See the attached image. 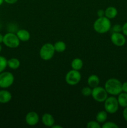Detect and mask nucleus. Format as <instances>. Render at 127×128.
Listing matches in <instances>:
<instances>
[{
  "mask_svg": "<svg viewBox=\"0 0 127 128\" xmlns=\"http://www.w3.org/2000/svg\"><path fill=\"white\" fill-rule=\"evenodd\" d=\"M122 92L127 93V81L124 82L122 84Z\"/></svg>",
  "mask_w": 127,
  "mask_h": 128,
  "instance_id": "27",
  "label": "nucleus"
},
{
  "mask_svg": "<svg viewBox=\"0 0 127 128\" xmlns=\"http://www.w3.org/2000/svg\"><path fill=\"white\" fill-rule=\"evenodd\" d=\"M108 118V113L106 111H101L98 112L96 115V121L100 124L104 123L106 122Z\"/></svg>",
  "mask_w": 127,
  "mask_h": 128,
  "instance_id": "20",
  "label": "nucleus"
},
{
  "mask_svg": "<svg viewBox=\"0 0 127 128\" xmlns=\"http://www.w3.org/2000/svg\"><path fill=\"white\" fill-rule=\"evenodd\" d=\"M52 128H62V126H59V125H54V124L53 126H52Z\"/></svg>",
  "mask_w": 127,
  "mask_h": 128,
  "instance_id": "32",
  "label": "nucleus"
},
{
  "mask_svg": "<svg viewBox=\"0 0 127 128\" xmlns=\"http://www.w3.org/2000/svg\"><path fill=\"white\" fill-rule=\"evenodd\" d=\"M105 111L108 114H113L118 111L119 104H118L117 98L113 96L108 97L104 101Z\"/></svg>",
  "mask_w": 127,
  "mask_h": 128,
  "instance_id": "5",
  "label": "nucleus"
},
{
  "mask_svg": "<svg viewBox=\"0 0 127 128\" xmlns=\"http://www.w3.org/2000/svg\"><path fill=\"white\" fill-rule=\"evenodd\" d=\"M3 38H4V36H2L1 34H0V44L3 42Z\"/></svg>",
  "mask_w": 127,
  "mask_h": 128,
  "instance_id": "31",
  "label": "nucleus"
},
{
  "mask_svg": "<svg viewBox=\"0 0 127 128\" xmlns=\"http://www.w3.org/2000/svg\"><path fill=\"white\" fill-rule=\"evenodd\" d=\"M122 83L116 78H110L105 83V89L111 96H118L122 92Z\"/></svg>",
  "mask_w": 127,
  "mask_h": 128,
  "instance_id": "2",
  "label": "nucleus"
},
{
  "mask_svg": "<svg viewBox=\"0 0 127 128\" xmlns=\"http://www.w3.org/2000/svg\"><path fill=\"white\" fill-rule=\"evenodd\" d=\"M122 32L125 36H127V22L124 23V24L122 26Z\"/></svg>",
  "mask_w": 127,
  "mask_h": 128,
  "instance_id": "26",
  "label": "nucleus"
},
{
  "mask_svg": "<svg viewBox=\"0 0 127 128\" xmlns=\"http://www.w3.org/2000/svg\"><path fill=\"white\" fill-rule=\"evenodd\" d=\"M87 84H88V86L91 88H94L99 85L100 78L97 75H91L87 79Z\"/></svg>",
  "mask_w": 127,
  "mask_h": 128,
  "instance_id": "15",
  "label": "nucleus"
},
{
  "mask_svg": "<svg viewBox=\"0 0 127 128\" xmlns=\"http://www.w3.org/2000/svg\"><path fill=\"white\" fill-rule=\"evenodd\" d=\"M54 47L55 51L59 52V53L64 52L67 48L66 44L62 41H57L56 42H55V44H54Z\"/></svg>",
  "mask_w": 127,
  "mask_h": 128,
  "instance_id": "19",
  "label": "nucleus"
},
{
  "mask_svg": "<svg viewBox=\"0 0 127 128\" xmlns=\"http://www.w3.org/2000/svg\"><path fill=\"white\" fill-rule=\"evenodd\" d=\"M125 35L121 32H112L110 36L111 42L113 45L118 47H122L126 43V38Z\"/></svg>",
  "mask_w": 127,
  "mask_h": 128,
  "instance_id": "9",
  "label": "nucleus"
},
{
  "mask_svg": "<svg viewBox=\"0 0 127 128\" xmlns=\"http://www.w3.org/2000/svg\"><path fill=\"white\" fill-rule=\"evenodd\" d=\"M42 124L46 127L52 128L55 124V120L52 114L49 113H45L41 118Z\"/></svg>",
  "mask_w": 127,
  "mask_h": 128,
  "instance_id": "11",
  "label": "nucleus"
},
{
  "mask_svg": "<svg viewBox=\"0 0 127 128\" xmlns=\"http://www.w3.org/2000/svg\"><path fill=\"white\" fill-rule=\"evenodd\" d=\"M16 35L20 41H22V42H27L31 38L30 32L26 30H18L16 32Z\"/></svg>",
  "mask_w": 127,
  "mask_h": 128,
  "instance_id": "13",
  "label": "nucleus"
},
{
  "mask_svg": "<svg viewBox=\"0 0 127 128\" xmlns=\"http://www.w3.org/2000/svg\"><path fill=\"white\" fill-rule=\"evenodd\" d=\"M55 52L56 51L54 44L51 43H46L40 49V58L44 61H49L54 57Z\"/></svg>",
  "mask_w": 127,
  "mask_h": 128,
  "instance_id": "3",
  "label": "nucleus"
},
{
  "mask_svg": "<svg viewBox=\"0 0 127 128\" xmlns=\"http://www.w3.org/2000/svg\"><path fill=\"white\" fill-rule=\"evenodd\" d=\"M7 66V60L5 57L0 56V73L6 70Z\"/></svg>",
  "mask_w": 127,
  "mask_h": 128,
  "instance_id": "21",
  "label": "nucleus"
},
{
  "mask_svg": "<svg viewBox=\"0 0 127 128\" xmlns=\"http://www.w3.org/2000/svg\"><path fill=\"white\" fill-rule=\"evenodd\" d=\"M108 92L105 90V88L101 86L92 88V97L93 100L98 102H104L106 99L108 98Z\"/></svg>",
  "mask_w": 127,
  "mask_h": 128,
  "instance_id": "7",
  "label": "nucleus"
},
{
  "mask_svg": "<svg viewBox=\"0 0 127 128\" xmlns=\"http://www.w3.org/2000/svg\"><path fill=\"white\" fill-rule=\"evenodd\" d=\"M118 14L117 8L113 6H109L105 10V16L109 20H113Z\"/></svg>",
  "mask_w": 127,
  "mask_h": 128,
  "instance_id": "14",
  "label": "nucleus"
},
{
  "mask_svg": "<svg viewBox=\"0 0 127 128\" xmlns=\"http://www.w3.org/2000/svg\"><path fill=\"white\" fill-rule=\"evenodd\" d=\"M20 65H21V62L17 58H12L7 60V66L11 70H17L20 67Z\"/></svg>",
  "mask_w": 127,
  "mask_h": 128,
  "instance_id": "17",
  "label": "nucleus"
},
{
  "mask_svg": "<svg viewBox=\"0 0 127 128\" xmlns=\"http://www.w3.org/2000/svg\"><path fill=\"white\" fill-rule=\"evenodd\" d=\"M122 115H123V119L125 120V121L126 122H127V107L125 108H124L123 112H122Z\"/></svg>",
  "mask_w": 127,
  "mask_h": 128,
  "instance_id": "28",
  "label": "nucleus"
},
{
  "mask_svg": "<svg viewBox=\"0 0 127 128\" xmlns=\"http://www.w3.org/2000/svg\"><path fill=\"white\" fill-rule=\"evenodd\" d=\"M14 82V76L10 72H3L0 73V88L7 89L11 87Z\"/></svg>",
  "mask_w": 127,
  "mask_h": 128,
  "instance_id": "6",
  "label": "nucleus"
},
{
  "mask_svg": "<svg viewBox=\"0 0 127 128\" xmlns=\"http://www.w3.org/2000/svg\"><path fill=\"white\" fill-rule=\"evenodd\" d=\"M2 43L9 48H17L20 45V40L16 34L8 32L4 36Z\"/></svg>",
  "mask_w": 127,
  "mask_h": 128,
  "instance_id": "4",
  "label": "nucleus"
},
{
  "mask_svg": "<svg viewBox=\"0 0 127 128\" xmlns=\"http://www.w3.org/2000/svg\"><path fill=\"white\" fill-rule=\"evenodd\" d=\"M2 46H1V44H0V52H1V51H2Z\"/></svg>",
  "mask_w": 127,
  "mask_h": 128,
  "instance_id": "34",
  "label": "nucleus"
},
{
  "mask_svg": "<svg viewBox=\"0 0 127 128\" xmlns=\"http://www.w3.org/2000/svg\"><path fill=\"white\" fill-rule=\"evenodd\" d=\"M92 88H91L89 86H86L83 88L81 90V93L84 96H90L92 95Z\"/></svg>",
  "mask_w": 127,
  "mask_h": 128,
  "instance_id": "22",
  "label": "nucleus"
},
{
  "mask_svg": "<svg viewBox=\"0 0 127 128\" xmlns=\"http://www.w3.org/2000/svg\"><path fill=\"white\" fill-rule=\"evenodd\" d=\"M97 14L98 18L103 17V16H105V11H103V10H98L97 12Z\"/></svg>",
  "mask_w": 127,
  "mask_h": 128,
  "instance_id": "29",
  "label": "nucleus"
},
{
  "mask_svg": "<svg viewBox=\"0 0 127 128\" xmlns=\"http://www.w3.org/2000/svg\"><path fill=\"white\" fill-rule=\"evenodd\" d=\"M5 2L8 4H14L18 1V0H4Z\"/></svg>",
  "mask_w": 127,
  "mask_h": 128,
  "instance_id": "30",
  "label": "nucleus"
},
{
  "mask_svg": "<svg viewBox=\"0 0 127 128\" xmlns=\"http://www.w3.org/2000/svg\"><path fill=\"white\" fill-rule=\"evenodd\" d=\"M112 32H122V26L120 24H115L113 27L111 28Z\"/></svg>",
  "mask_w": 127,
  "mask_h": 128,
  "instance_id": "25",
  "label": "nucleus"
},
{
  "mask_svg": "<svg viewBox=\"0 0 127 128\" xmlns=\"http://www.w3.org/2000/svg\"><path fill=\"white\" fill-rule=\"evenodd\" d=\"M102 128H118V126L115 122L112 121L105 122L102 126Z\"/></svg>",
  "mask_w": 127,
  "mask_h": 128,
  "instance_id": "24",
  "label": "nucleus"
},
{
  "mask_svg": "<svg viewBox=\"0 0 127 128\" xmlns=\"http://www.w3.org/2000/svg\"><path fill=\"white\" fill-rule=\"evenodd\" d=\"M26 124L30 126H34L39 123V116L37 112L34 111L29 112L25 118Z\"/></svg>",
  "mask_w": 127,
  "mask_h": 128,
  "instance_id": "10",
  "label": "nucleus"
},
{
  "mask_svg": "<svg viewBox=\"0 0 127 128\" xmlns=\"http://www.w3.org/2000/svg\"><path fill=\"white\" fill-rule=\"evenodd\" d=\"M82 76L79 71L72 70L68 71L65 76V82L70 86H76L80 81Z\"/></svg>",
  "mask_w": 127,
  "mask_h": 128,
  "instance_id": "8",
  "label": "nucleus"
},
{
  "mask_svg": "<svg viewBox=\"0 0 127 128\" xmlns=\"http://www.w3.org/2000/svg\"><path fill=\"white\" fill-rule=\"evenodd\" d=\"M12 100V94L6 90L0 91V104H7Z\"/></svg>",
  "mask_w": 127,
  "mask_h": 128,
  "instance_id": "12",
  "label": "nucleus"
},
{
  "mask_svg": "<svg viewBox=\"0 0 127 128\" xmlns=\"http://www.w3.org/2000/svg\"><path fill=\"white\" fill-rule=\"evenodd\" d=\"M117 100L119 106L123 108L127 107V93L123 92L120 93L118 95Z\"/></svg>",
  "mask_w": 127,
  "mask_h": 128,
  "instance_id": "16",
  "label": "nucleus"
},
{
  "mask_svg": "<svg viewBox=\"0 0 127 128\" xmlns=\"http://www.w3.org/2000/svg\"><path fill=\"white\" fill-rule=\"evenodd\" d=\"M4 0H0V6H1V5L4 3Z\"/></svg>",
  "mask_w": 127,
  "mask_h": 128,
  "instance_id": "33",
  "label": "nucleus"
},
{
  "mask_svg": "<svg viewBox=\"0 0 127 128\" xmlns=\"http://www.w3.org/2000/svg\"><path fill=\"white\" fill-rule=\"evenodd\" d=\"M93 30L98 34H105L108 32L112 28L110 20L105 16L98 18L93 23Z\"/></svg>",
  "mask_w": 127,
  "mask_h": 128,
  "instance_id": "1",
  "label": "nucleus"
},
{
  "mask_svg": "<svg viewBox=\"0 0 127 128\" xmlns=\"http://www.w3.org/2000/svg\"><path fill=\"white\" fill-rule=\"evenodd\" d=\"M87 128H101L102 126H100L99 122H97V121H91L87 122Z\"/></svg>",
  "mask_w": 127,
  "mask_h": 128,
  "instance_id": "23",
  "label": "nucleus"
},
{
  "mask_svg": "<svg viewBox=\"0 0 127 128\" xmlns=\"http://www.w3.org/2000/svg\"><path fill=\"white\" fill-rule=\"evenodd\" d=\"M83 66V62L81 59L75 58L72 60L71 62V67L72 70H77V71H80L82 69Z\"/></svg>",
  "mask_w": 127,
  "mask_h": 128,
  "instance_id": "18",
  "label": "nucleus"
}]
</instances>
